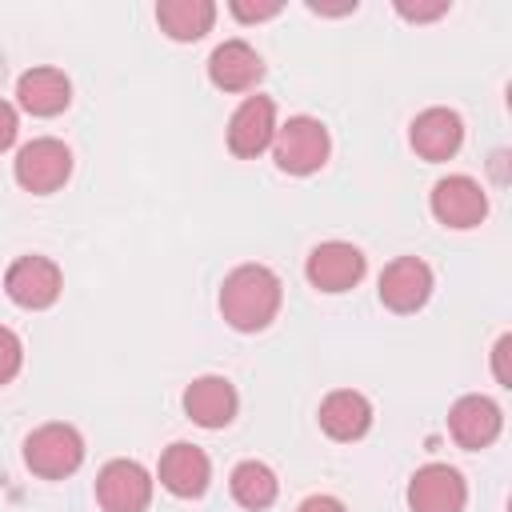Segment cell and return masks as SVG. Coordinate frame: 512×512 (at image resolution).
Instances as JSON below:
<instances>
[{
	"mask_svg": "<svg viewBox=\"0 0 512 512\" xmlns=\"http://www.w3.org/2000/svg\"><path fill=\"white\" fill-rule=\"evenodd\" d=\"M308 284L320 292H348L364 276V252L348 240H324L308 252Z\"/></svg>",
	"mask_w": 512,
	"mask_h": 512,
	"instance_id": "8",
	"label": "cell"
},
{
	"mask_svg": "<svg viewBox=\"0 0 512 512\" xmlns=\"http://www.w3.org/2000/svg\"><path fill=\"white\" fill-rule=\"evenodd\" d=\"M320 428L332 440H360L372 428V404L352 388H336L320 400Z\"/></svg>",
	"mask_w": 512,
	"mask_h": 512,
	"instance_id": "18",
	"label": "cell"
},
{
	"mask_svg": "<svg viewBox=\"0 0 512 512\" xmlns=\"http://www.w3.org/2000/svg\"><path fill=\"white\" fill-rule=\"evenodd\" d=\"M412 148L424 156V160H448L460 152L464 144V120L452 112V108H424L416 120H412V132H408Z\"/></svg>",
	"mask_w": 512,
	"mask_h": 512,
	"instance_id": "15",
	"label": "cell"
},
{
	"mask_svg": "<svg viewBox=\"0 0 512 512\" xmlns=\"http://www.w3.org/2000/svg\"><path fill=\"white\" fill-rule=\"evenodd\" d=\"M432 296V268L420 256H400L380 272V304L392 312H416Z\"/></svg>",
	"mask_w": 512,
	"mask_h": 512,
	"instance_id": "11",
	"label": "cell"
},
{
	"mask_svg": "<svg viewBox=\"0 0 512 512\" xmlns=\"http://www.w3.org/2000/svg\"><path fill=\"white\" fill-rule=\"evenodd\" d=\"M508 348H512V336H500L496 348H492V372H496V380H500L504 388L512 384V372H508Z\"/></svg>",
	"mask_w": 512,
	"mask_h": 512,
	"instance_id": "24",
	"label": "cell"
},
{
	"mask_svg": "<svg viewBox=\"0 0 512 512\" xmlns=\"http://www.w3.org/2000/svg\"><path fill=\"white\" fill-rule=\"evenodd\" d=\"M500 424H504V416H500L496 400H488V396H460L448 412V432L468 452L488 448L500 436Z\"/></svg>",
	"mask_w": 512,
	"mask_h": 512,
	"instance_id": "13",
	"label": "cell"
},
{
	"mask_svg": "<svg viewBox=\"0 0 512 512\" xmlns=\"http://www.w3.org/2000/svg\"><path fill=\"white\" fill-rule=\"evenodd\" d=\"M228 488H232V500L240 508H252V512L268 508L276 500V492H280L276 472L268 464H260V460H240L232 468V476H228Z\"/></svg>",
	"mask_w": 512,
	"mask_h": 512,
	"instance_id": "20",
	"label": "cell"
},
{
	"mask_svg": "<svg viewBox=\"0 0 512 512\" xmlns=\"http://www.w3.org/2000/svg\"><path fill=\"white\" fill-rule=\"evenodd\" d=\"M20 364H24V344H20V336L0 324V384H8V380L20 372Z\"/></svg>",
	"mask_w": 512,
	"mask_h": 512,
	"instance_id": "21",
	"label": "cell"
},
{
	"mask_svg": "<svg viewBox=\"0 0 512 512\" xmlns=\"http://www.w3.org/2000/svg\"><path fill=\"white\" fill-rule=\"evenodd\" d=\"M272 136H276V104L268 96H248L228 120V152L240 160H252L264 148H272Z\"/></svg>",
	"mask_w": 512,
	"mask_h": 512,
	"instance_id": "10",
	"label": "cell"
},
{
	"mask_svg": "<svg viewBox=\"0 0 512 512\" xmlns=\"http://www.w3.org/2000/svg\"><path fill=\"white\" fill-rule=\"evenodd\" d=\"M276 12H280V0H260V4H252V0H232V16L244 20V24L268 20V16H276Z\"/></svg>",
	"mask_w": 512,
	"mask_h": 512,
	"instance_id": "22",
	"label": "cell"
},
{
	"mask_svg": "<svg viewBox=\"0 0 512 512\" xmlns=\"http://www.w3.org/2000/svg\"><path fill=\"white\" fill-rule=\"evenodd\" d=\"M60 288H64V276H60V268L48 256H20L4 272L8 300L20 304V308H28V312L52 308L56 296H60Z\"/></svg>",
	"mask_w": 512,
	"mask_h": 512,
	"instance_id": "5",
	"label": "cell"
},
{
	"mask_svg": "<svg viewBox=\"0 0 512 512\" xmlns=\"http://www.w3.org/2000/svg\"><path fill=\"white\" fill-rule=\"evenodd\" d=\"M208 480H212V464H208L204 448H196L188 440H176V444L164 448V456H160V484L172 496L192 500V496H200L208 488Z\"/></svg>",
	"mask_w": 512,
	"mask_h": 512,
	"instance_id": "14",
	"label": "cell"
},
{
	"mask_svg": "<svg viewBox=\"0 0 512 512\" xmlns=\"http://www.w3.org/2000/svg\"><path fill=\"white\" fill-rule=\"evenodd\" d=\"M12 172H16V184L24 192H36V196H48L56 188H64V180L72 176V152L64 140L56 136H36L28 140L16 160H12Z\"/></svg>",
	"mask_w": 512,
	"mask_h": 512,
	"instance_id": "4",
	"label": "cell"
},
{
	"mask_svg": "<svg viewBox=\"0 0 512 512\" xmlns=\"http://www.w3.org/2000/svg\"><path fill=\"white\" fill-rule=\"evenodd\" d=\"M236 408H240V396L228 376H196L184 388V412L200 428H228L236 420Z\"/></svg>",
	"mask_w": 512,
	"mask_h": 512,
	"instance_id": "12",
	"label": "cell"
},
{
	"mask_svg": "<svg viewBox=\"0 0 512 512\" xmlns=\"http://www.w3.org/2000/svg\"><path fill=\"white\" fill-rule=\"evenodd\" d=\"M16 100L32 116H56L72 100V84H68V76L60 68H28L16 80Z\"/></svg>",
	"mask_w": 512,
	"mask_h": 512,
	"instance_id": "17",
	"label": "cell"
},
{
	"mask_svg": "<svg viewBox=\"0 0 512 512\" xmlns=\"http://www.w3.org/2000/svg\"><path fill=\"white\" fill-rule=\"evenodd\" d=\"M208 76L216 88L224 92H248L260 76H264V60L252 44L244 40H224L212 56H208Z\"/></svg>",
	"mask_w": 512,
	"mask_h": 512,
	"instance_id": "16",
	"label": "cell"
},
{
	"mask_svg": "<svg viewBox=\"0 0 512 512\" xmlns=\"http://www.w3.org/2000/svg\"><path fill=\"white\" fill-rule=\"evenodd\" d=\"M16 128H20V120H16V108L8 104V100H0V152L16 140Z\"/></svg>",
	"mask_w": 512,
	"mask_h": 512,
	"instance_id": "25",
	"label": "cell"
},
{
	"mask_svg": "<svg viewBox=\"0 0 512 512\" xmlns=\"http://www.w3.org/2000/svg\"><path fill=\"white\" fill-rule=\"evenodd\" d=\"M468 484L448 464H424L408 480V508L412 512H464Z\"/></svg>",
	"mask_w": 512,
	"mask_h": 512,
	"instance_id": "9",
	"label": "cell"
},
{
	"mask_svg": "<svg viewBox=\"0 0 512 512\" xmlns=\"http://www.w3.org/2000/svg\"><path fill=\"white\" fill-rule=\"evenodd\" d=\"M328 152H332V140H328V128L316 116H292V120L276 124L272 156H276V168L280 172L308 176V172L324 168Z\"/></svg>",
	"mask_w": 512,
	"mask_h": 512,
	"instance_id": "2",
	"label": "cell"
},
{
	"mask_svg": "<svg viewBox=\"0 0 512 512\" xmlns=\"http://www.w3.org/2000/svg\"><path fill=\"white\" fill-rule=\"evenodd\" d=\"M284 300L280 276L264 264H240L220 284V312L236 332H260L276 320Z\"/></svg>",
	"mask_w": 512,
	"mask_h": 512,
	"instance_id": "1",
	"label": "cell"
},
{
	"mask_svg": "<svg viewBox=\"0 0 512 512\" xmlns=\"http://www.w3.org/2000/svg\"><path fill=\"white\" fill-rule=\"evenodd\" d=\"M156 20L172 40L188 44V40H200L212 28L216 4L212 0H160L156 4Z\"/></svg>",
	"mask_w": 512,
	"mask_h": 512,
	"instance_id": "19",
	"label": "cell"
},
{
	"mask_svg": "<svg viewBox=\"0 0 512 512\" xmlns=\"http://www.w3.org/2000/svg\"><path fill=\"white\" fill-rule=\"evenodd\" d=\"M396 12L404 20H436L448 12V0H432V4H412V0H396Z\"/></svg>",
	"mask_w": 512,
	"mask_h": 512,
	"instance_id": "23",
	"label": "cell"
},
{
	"mask_svg": "<svg viewBox=\"0 0 512 512\" xmlns=\"http://www.w3.org/2000/svg\"><path fill=\"white\" fill-rule=\"evenodd\" d=\"M96 500L104 512H144L152 504V476L140 460H108L96 476Z\"/></svg>",
	"mask_w": 512,
	"mask_h": 512,
	"instance_id": "6",
	"label": "cell"
},
{
	"mask_svg": "<svg viewBox=\"0 0 512 512\" xmlns=\"http://www.w3.org/2000/svg\"><path fill=\"white\" fill-rule=\"evenodd\" d=\"M428 204H432V216H436L444 228H476V224L488 216V196H484V188H480L472 176H464V172L436 180Z\"/></svg>",
	"mask_w": 512,
	"mask_h": 512,
	"instance_id": "7",
	"label": "cell"
},
{
	"mask_svg": "<svg viewBox=\"0 0 512 512\" xmlns=\"http://www.w3.org/2000/svg\"><path fill=\"white\" fill-rule=\"evenodd\" d=\"M24 464L44 476V480H64L84 464V440L72 424H40L28 440H24Z\"/></svg>",
	"mask_w": 512,
	"mask_h": 512,
	"instance_id": "3",
	"label": "cell"
},
{
	"mask_svg": "<svg viewBox=\"0 0 512 512\" xmlns=\"http://www.w3.org/2000/svg\"><path fill=\"white\" fill-rule=\"evenodd\" d=\"M296 512H348L336 496H328V492H320V496H308V500H300V508Z\"/></svg>",
	"mask_w": 512,
	"mask_h": 512,
	"instance_id": "26",
	"label": "cell"
}]
</instances>
